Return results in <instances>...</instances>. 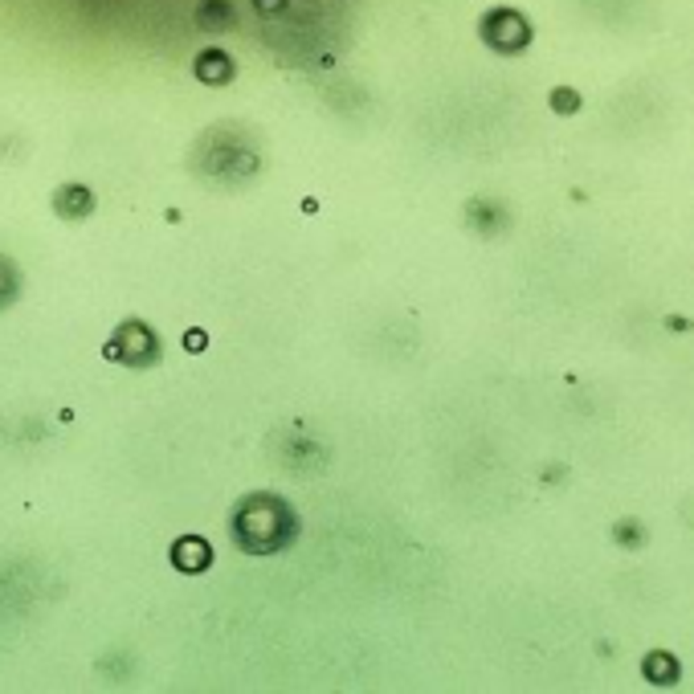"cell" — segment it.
Returning a JSON list of instances; mask_svg holds the SVG:
<instances>
[{
	"label": "cell",
	"instance_id": "2",
	"mask_svg": "<svg viewBox=\"0 0 694 694\" xmlns=\"http://www.w3.org/2000/svg\"><path fill=\"white\" fill-rule=\"evenodd\" d=\"M552 107H556V111H576V107H580V94H572L568 86H560V90L552 94Z\"/></svg>",
	"mask_w": 694,
	"mask_h": 694
},
{
	"label": "cell",
	"instance_id": "1",
	"mask_svg": "<svg viewBox=\"0 0 694 694\" xmlns=\"http://www.w3.org/2000/svg\"><path fill=\"white\" fill-rule=\"evenodd\" d=\"M645 674L654 678V682L658 686H670V682H678V662L670 658V654H650V658H645Z\"/></svg>",
	"mask_w": 694,
	"mask_h": 694
}]
</instances>
